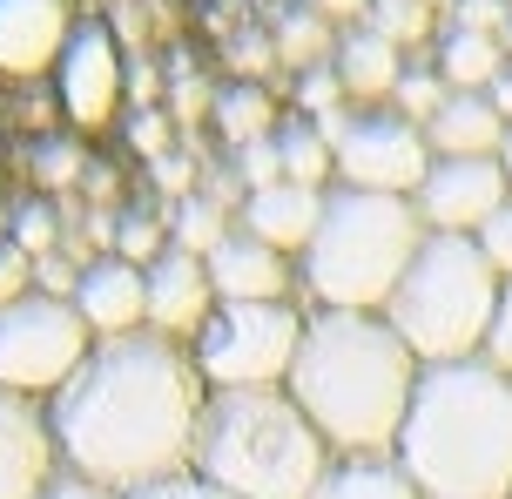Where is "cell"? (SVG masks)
Listing matches in <instances>:
<instances>
[{"label": "cell", "instance_id": "6da1fadb", "mask_svg": "<svg viewBox=\"0 0 512 499\" xmlns=\"http://www.w3.org/2000/svg\"><path fill=\"white\" fill-rule=\"evenodd\" d=\"M203 405L209 385L196 371V351L142 324L122 338H95L81 371L48 398V425L68 473L142 493L155 479L189 473Z\"/></svg>", "mask_w": 512, "mask_h": 499}, {"label": "cell", "instance_id": "7a4b0ae2", "mask_svg": "<svg viewBox=\"0 0 512 499\" xmlns=\"http://www.w3.org/2000/svg\"><path fill=\"white\" fill-rule=\"evenodd\" d=\"M418 351L384 311H317L304 317V344L283 392L304 405L331 452H398L418 392Z\"/></svg>", "mask_w": 512, "mask_h": 499}, {"label": "cell", "instance_id": "3957f363", "mask_svg": "<svg viewBox=\"0 0 512 499\" xmlns=\"http://www.w3.org/2000/svg\"><path fill=\"white\" fill-rule=\"evenodd\" d=\"M398 466L425 499H512V378L492 358L425 365Z\"/></svg>", "mask_w": 512, "mask_h": 499}, {"label": "cell", "instance_id": "277c9868", "mask_svg": "<svg viewBox=\"0 0 512 499\" xmlns=\"http://www.w3.org/2000/svg\"><path fill=\"white\" fill-rule=\"evenodd\" d=\"M337 452L283 392H209L189 473L236 499H310Z\"/></svg>", "mask_w": 512, "mask_h": 499}, {"label": "cell", "instance_id": "5b68a950", "mask_svg": "<svg viewBox=\"0 0 512 499\" xmlns=\"http://www.w3.org/2000/svg\"><path fill=\"white\" fill-rule=\"evenodd\" d=\"M432 237L411 196L378 189H324V223L304 250V284L317 311H384L418 243Z\"/></svg>", "mask_w": 512, "mask_h": 499}, {"label": "cell", "instance_id": "8992f818", "mask_svg": "<svg viewBox=\"0 0 512 499\" xmlns=\"http://www.w3.org/2000/svg\"><path fill=\"white\" fill-rule=\"evenodd\" d=\"M506 277L486 263L479 237H425L411 270L391 290V331L418 351V365H459V358H486V331L499 311Z\"/></svg>", "mask_w": 512, "mask_h": 499}, {"label": "cell", "instance_id": "52a82bcc", "mask_svg": "<svg viewBox=\"0 0 512 499\" xmlns=\"http://www.w3.org/2000/svg\"><path fill=\"white\" fill-rule=\"evenodd\" d=\"M304 317L290 304H216L196 331V371L209 392H277L290 385Z\"/></svg>", "mask_w": 512, "mask_h": 499}, {"label": "cell", "instance_id": "ba28073f", "mask_svg": "<svg viewBox=\"0 0 512 499\" xmlns=\"http://www.w3.org/2000/svg\"><path fill=\"white\" fill-rule=\"evenodd\" d=\"M95 351L88 317L75 311V297H48V290H27L0 311V385L21 398L48 405L68 378L81 371V358Z\"/></svg>", "mask_w": 512, "mask_h": 499}, {"label": "cell", "instance_id": "9c48e42d", "mask_svg": "<svg viewBox=\"0 0 512 499\" xmlns=\"http://www.w3.org/2000/svg\"><path fill=\"white\" fill-rule=\"evenodd\" d=\"M324 129V142H331L337 156V183L344 189H378V196H418V183H425V169H432V142H425V129L411 122V115H398V108H337V115H324L317 122Z\"/></svg>", "mask_w": 512, "mask_h": 499}, {"label": "cell", "instance_id": "30bf717a", "mask_svg": "<svg viewBox=\"0 0 512 499\" xmlns=\"http://www.w3.org/2000/svg\"><path fill=\"white\" fill-rule=\"evenodd\" d=\"M411 203L425 216V230H438V237H479L492 216L512 203L506 162L499 156H438Z\"/></svg>", "mask_w": 512, "mask_h": 499}, {"label": "cell", "instance_id": "8fae6325", "mask_svg": "<svg viewBox=\"0 0 512 499\" xmlns=\"http://www.w3.org/2000/svg\"><path fill=\"white\" fill-rule=\"evenodd\" d=\"M54 81H61V108H68L75 129H102L115 115V102H122V48H115L108 21H75L68 48L54 61Z\"/></svg>", "mask_w": 512, "mask_h": 499}, {"label": "cell", "instance_id": "7c38bea8", "mask_svg": "<svg viewBox=\"0 0 512 499\" xmlns=\"http://www.w3.org/2000/svg\"><path fill=\"white\" fill-rule=\"evenodd\" d=\"M54 473H61V452H54L48 405L0 385V499H41Z\"/></svg>", "mask_w": 512, "mask_h": 499}, {"label": "cell", "instance_id": "4fadbf2b", "mask_svg": "<svg viewBox=\"0 0 512 499\" xmlns=\"http://www.w3.org/2000/svg\"><path fill=\"white\" fill-rule=\"evenodd\" d=\"M75 311L88 317L95 338L142 331V324H149V270L128 263V257H115V250L88 257L81 263V284H75Z\"/></svg>", "mask_w": 512, "mask_h": 499}, {"label": "cell", "instance_id": "5bb4252c", "mask_svg": "<svg viewBox=\"0 0 512 499\" xmlns=\"http://www.w3.org/2000/svg\"><path fill=\"white\" fill-rule=\"evenodd\" d=\"M216 311V284H209V263L189 257V250H162L149 263V331H169V338H196Z\"/></svg>", "mask_w": 512, "mask_h": 499}, {"label": "cell", "instance_id": "9a60e30c", "mask_svg": "<svg viewBox=\"0 0 512 499\" xmlns=\"http://www.w3.org/2000/svg\"><path fill=\"white\" fill-rule=\"evenodd\" d=\"M203 263H209V284H216V304H283V290H290V257L270 250L263 237H250L243 223Z\"/></svg>", "mask_w": 512, "mask_h": 499}, {"label": "cell", "instance_id": "2e32d148", "mask_svg": "<svg viewBox=\"0 0 512 499\" xmlns=\"http://www.w3.org/2000/svg\"><path fill=\"white\" fill-rule=\"evenodd\" d=\"M75 34L68 0H0V75H41Z\"/></svg>", "mask_w": 512, "mask_h": 499}, {"label": "cell", "instance_id": "e0dca14e", "mask_svg": "<svg viewBox=\"0 0 512 499\" xmlns=\"http://www.w3.org/2000/svg\"><path fill=\"white\" fill-rule=\"evenodd\" d=\"M250 237H263L270 250H297L304 257L310 237H317V223H324V189H304V183H270L256 189V196H243V216H236Z\"/></svg>", "mask_w": 512, "mask_h": 499}, {"label": "cell", "instance_id": "ac0fdd59", "mask_svg": "<svg viewBox=\"0 0 512 499\" xmlns=\"http://www.w3.org/2000/svg\"><path fill=\"white\" fill-rule=\"evenodd\" d=\"M432 156H499L506 149V115L492 108V95H445L432 122H425Z\"/></svg>", "mask_w": 512, "mask_h": 499}, {"label": "cell", "instance_id": "d6986e66", "mask_svg": "<svg viewBox=\"0 0 512 499\" xmlns=\"http://www.w3.org/2000/svg\"><path fill=\"white\" fill-rule=\"evenodd\" d=\"M310 499H425L398 452H337Z\"/></svg>", "mask_w": 512, "mask_h": 499}, {"label": "cell", "instance_id": "ffe728a7", "mask_svg": "<svg viewBox=\"0 0 512 499\" xmlns=\"http://www.w3.org/2000/svg\"><path fill=\"white\" fill-rule=\"evenodd\" d=\"M398 41H384L378 27H351L344 41H337L331 68L337 81H344V95H358V102H384L391 88H398V75H405V61H398Z\"/></svg>", "mask_w": 512, "mask_h": 499}, {"label": "cell", "instance_id": "44dd1931", "mask_svg": "<svg viewBox=\"0 0 512 499\" xmlns=\"http://www.w3.org/2000/svg\"><path fill=\"white\" fill-rule=\"evenodd\" d=\"M438 75L452 95H486L492 81L506 75V41L499 34H479V27H452L438 41Z\"/></svg>", "mask_w": 512, "mask_h": 499}, {"label": "cell", "instance_id": "7402d4cb", "mask_svg": "<svg viewBox=\"0 0 512 499\" xmlns=\"http://www.w3.org/2000/svg\"><path fill=\"white\" fill-rule=\"evenodd\" d=\"M277 156H283V183L324 189V183L337 176L331 142H324V129H317L310 115H297V122H277Z\"/></svg>", "mask_w": 512, "mask_h": 499}, {"label": "cell", "instance_id": "603a6c76", "mask_svg": "<svg viewBox=\"0 0 512 499\" xmlns=\"http://www.w3.org/2000/svg\"><path fill=\"white\" fill-rule=\"evenodd\" d=\"M209 115H216V129H223V142H230V149L277 135V108H270V95H263L256 81H236V88H223V95L209 102Z\"/></svg>", "mask_w": 512, "mask_h": 499}, {"label": "cell", "instance_id": "cb8c5ba5", "mask_svg": "<svg viewBox=\"0 0 512 499\" xmlns=\"http://www.w3.org/2000/svg\"><path fill=\"white\" fill-rule=\"evenodd\" d=\"M230 230H236L230 210H223V203H209L203 189H196V196H182L176 216H169V243H176V250H189V257H209V250L230 237Z\"/></svg>", "mask_w": 512, "mask_h": 499}, {"label": "cell", "instance_id": "d4e9b609", "mask_svg": "<svg viewBox=\"0 0 512 499\" xmlns=\"http://www.w3.org/2000/svg\"><path fill=\"white\" fill-rule=\"evenodd\" d=\"M324 54H337L331 21L317 7H290L277 21V61H290V68H324Z\"/></svg>", "mask_w": 512, "mask_h": 499}, {"label": "cell", "instance_id": "484cf974", "mask_svg": "<svg viewBox=\"0 0 512 499\" xmlns=\"http://www.w3.org/2000/svg\"><path fill=\"white\" fill-rule=\"evenodd\" d=\"M445 95H452V88H445V75H438V68H405V75H398V88H391V108H398V115H411V122L425 129L438 108H445Z\"/></svg>", "mask_w": 512, "mask_h": 499}, {"label": "cell", "instance_id": "4316f807", "mask_svg": "<svg viewBox=\"0 0 512 499\" xmlns=\"http://www.w3.org/2000/svg\"><path fill=\"white\" fill-rule=\"evenodd\" d=\"M364 27H378L384 41H425V27H432V7L425 0H371V14H364Z\"/></svg>", "mask_w": 512, "mask_h": 499}, {"label": "cell", "instance_id": "83f0119b", "mask_svg": "<svg viewBox=\"0 0 512 499\" xmlns=\"http://www.w3.org/2000/svg\"><path fill=\"white\" fill-rule=\"evenodd\" d=\"M162 250H169V223H155V216L128 210L122 230H115V257H128V263H142V270H149Z\"/></svg>", "mask_w": 512, "mask_h": 499}, {"label": "cell", "instance_id": "f1b7e54d", "mask_svg": "<svg viewBox=\"0 0 512 499\" xmlns=\"http://www.w3.org/2000/svg\"><path fill=\"white\" fill-rule=\"evenodd\" d=\"M14 243H21L27 257H48L54 243H61V216H54V203H21V210H14Z\"/></svg>", "mask_w": 512, "mask_h": 499}, {"label": "cell", "instance_id": "f546056e", "mask_svg": "<svg viewBox=\"0 0 512 499\" xmlns=\"http://www.w3.org/2000/svg\"><path fill=\"white\" fill-rule=\"evenodd\" d=\"M81 169H95V162L81 156L75 142H41V149H34V176H41L48 189H68V183H81Z\"/></svg>", "mask_w": 512, "mask_h": 499}, {"label": "cell", "instance_id": "4dcf8cb0", "mask_svg": "<svg viewBox=\"0 0 512 499\" xmlns=\"http://www.w3.org/2000/svg\"><path fill=\"white\" fill-rule=\"evenodd\" d=\"M236 176H243V189H270V183H283V156H277V135H263V142H243L236 149Z\"/></svg>", "mask_w": 512, "mask_h": 499}, {"label": "cell", "instance_id": "1f68e13d", "mask_svg": "<svg viewBox=\"0 0 512 499\" xmlns=\"http://www.w3.org/2000/svg\"><path fill=\"white\" fill-rule=\"evenodd\" d=\"M297 102H304L310 122H324V115H337V108H344V81H337L331 61H324V68H304V88H297Z\"/></svg>", "mask_w": 512, "mask_h": 499}, {"label": "cell", "instance_id": "d6a6232c", "mask_svg": "<svg viewBox=\"0 0 512 499\" xmlns=\"http://www.w3.org/2000/svg\"><path fill=\"white\" fill-rule=\"evenodd\" d=\"M34 290V257H27L14 237H0V311L14 304V297H27Z\"/></svg>", "mask_w": 512, "mask_h": 499}, {"label": "cell", "instance_id": "836d02e7", "mask_svg": "<svg viewBox=\"0 0 512 499\" xmlns=\"http://www.w3.org/2000/svg\"><path fill=\"white\" fill-rule=\"evenodd\" d=\"M128 499H236V493L209 486L203 473H176V479H155V486H142V493H128Z\"/></svg>", "mask_w": 512, "mask_h": 499}, {"label": "cell", "instance_id": "e575fe53", "mask_svg": "<svg viewBox=\"0 0 512 499\" xmlns=\"http://www.w3.org/2000/svg\"><path fill=\"white\" fill-rule=\"evenodd\" d=\"M479 250H486V263H492V270H499V277L512 284V203H506L499 216H492L486 230H479Z\"/></svg>", "mask_w": 512, "mask_h": 499}, {"label": "cell", "instance_id": "d590c367", "mask_svg": "<svg viewBox=\"0 0 512 499\" xmlns=\"http://www.w3.org/2000/svg\"><path fill=\"white\" fill-rule=\"evenodd\" d=\"M486 358L512 378V284L499 290V311H492V331H486Z\"/></svg>", "mask_w": 512, "mask_h": 499}, {"label": "cell", "instance_id": "8d00e7d4", "mask_svg": "<svg viewBox=\"0 0 512 499\" xmlns=\"http://www.w3.org/2000/svg\"><path fill=\"white\" fill-rule=\"evenodd\" d=\"M75 284H81V270L68 257H34V290H48V297H75Z\"/></svg>", "mask_w": 512, "mask_h": 499}, {"label": "cell", "instance_id": "74e56055", "mask_svg": "<svg viewBox=\"0 0 512 499\" xmlns=\"http://www.w3.org/2000/svg\"><path fill=\"white\" fill-rule=\"evenodd\" d=\"M41 499H128V493H115V486H102V479L68 473V466H61V473L48 479V493H41Z\"/></svg>", "mask_w": 512, "mask_h": 499}, {"label": "cell", "instance_id": "f35d334b", "mask_svg": "<svg viewBox=\"0 0 512 499\" xmlns=\"http://www.w3.org/2000/svg\"><path fill=\"white\" fill-rule=\"evenodd\" d=\"M128 142H135L142 156H169V122H162L155 108H142V115L128 122Z\"/></svg>", "mask_w": 512, "mask_h": 499}, {"label": "cell", "instance_id": "ab89813d", "mask_svg": "<svg viewBox=\"0 0 512 499\" xmlns=\"http://www.w3.org/2000/svg\"><path fill=\"white\" fill-rule=\"evenodd\" d=\"M155 183L169 189L176 203H182V196H196V189H189L196 176H189V162H182V156H155Z\"/></svg>", "mask_w": 512, "mask_h": 499}, {"label": "cell", "instance_id": "60d3db41", "mask_svg": "<svg viewBox=\"0 0 512 499\" xmlns=\"http://www.w3.org/2000/svg\"><path fill=\"white\" fill-rule=\"evenodd\" d=\"M209 102H216V95H209L203 81H176V108H182V122H189L196 108H209Z\"/></svg>", "mask_w": 512, "mask_h": 499}, {"label": "cell", "instance_id": "b9f144b4", "mask_svg": "<svg viewBox=\"0 0 512 499\" xmlns=\"http://www.w3.org/2000/svg\"><path fill=\"white\" fill-rule=\"evenodd\" d=\"M324 21H358V14H371V0H310Z\"/></svg>", "mask_w": 512, "mask_h": 499}, {"label": "cell", "instance_id": "7bdbcfd3", "mask_svg": "<svg viewBox=\"0 0 512 499\" xmlns=\"http://www.w3.org/2000/svg\"><path fill=\"white\" fill-rule=\"evenodd\" d=\"M486 95H492V108H499V115H506V129H512V61H506V75L492 81Z\"/></svg>", "mask_w": 512, "mask_h": 499}, {"label": "cell", "instance_id": "ee69618b", "mask_svg": "<svg viewBox=\"0 0 512 499\" xmlns=\"http://www.w3.org/2000/svg\"><path fill=\"white\" fill-rule=\"evenodd\" d=\"M499 162H506V183H512V129H506V149H499Z\"/></svg>", "mask_w": 512, "mask_h": 499}, {"label": "cell", "instance_id": "f6af8a7d", "mask_svg": "<svg viewBox=\"0 0 512 499\" xmlns=\"http://www.w3.org/2000/svg\"><path fill=\"white\" fill-rule=\"evenodd\" d=\"M499 41H506V61H512V21H506V34H499Z\"/></svg>", "mask_w": 512, "mask_h": 499}, {"label": "cell", "instance_id": "bcb514c9", "mask_svg": "<svg viewBox=\"0 0 512 499\" xmlns=\"http://www.w3.org/2000/svg\"><path fill=\"white\" fill-rule=\"evenodd\" d=\"M425 7H438V0H425Z\"/></svg>", "mask_w": 512, "mask_h": 499}]
</instances>
